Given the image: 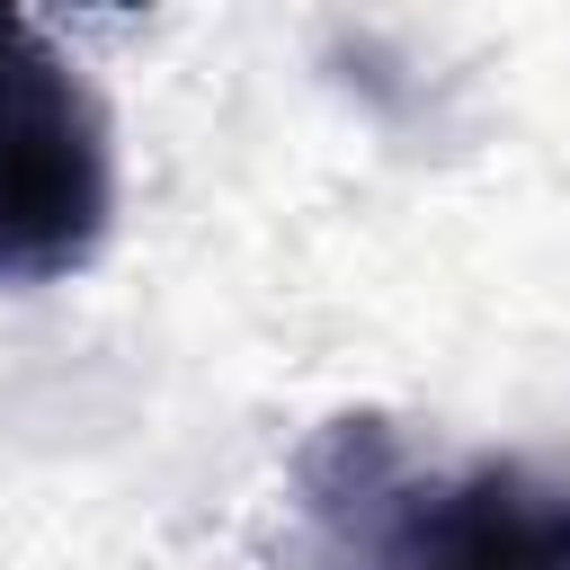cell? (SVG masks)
Listing matches in <instances>:
<instances>
[{
  "label": "cell",
  "mask_w": 570,
  "mask_h": 570,
  "mask_svg": "<svg viewBox=\"0 0 570 570\" xmlns=\"http://www.w3.org/2000/svg\"><path fill=\"white\" fill-rule=\"evenodd\" d=\"M303 508L321 570H570L561 463H419L383 419H330L312 436Z\"/></svg>",
  "instance_id": "cell-1"
},
{
  "label": "cell",
  "mask_w": 570,
  "mask_h": 570,
  "mask_svg": "<svg viewBox=\"0 0 570 570\" xmlns=\"http://www.w3.org/2000/svg\"><path fill=\"white\" fill-rule=\"evenodd\" d=\"M116 223V134L80 62L0 9V285H53Z\"/></svg>",
  "instance_id": "cell-2"
}]
</instances>
